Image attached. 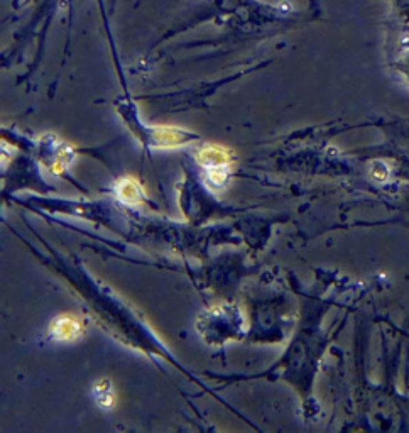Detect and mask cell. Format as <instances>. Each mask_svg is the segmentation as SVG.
Masks as SVG:
<instances>
[{"label": "cell", "mask_w": 409, "mask_h": 433, "mask_svg": "<svg viewBox=\"0 0 409 433\" xmlns=\"http://www.w3.org/2000/svg\"><path fill=\"white\" fill-rule=\"evenodd\" d=\"M83 332V323L80 322L78 316L69 315V313H65V315L56 316L53 320L49 327V333L51 337L56 338V340H75L82 336Z\"/></svg>", "instance_id": "cell-1"}, {"label": "cell", "mask_w": 409, "mask_h": 433, "mask_svg": "<svg viewBox=\"0 0 409 433\" xmlns=\"http://www.w3.org/2000/svg\"><path fill=\"white\" fill-rule=\"evenodd\" d=\"M196 161L204 168H208V171L227 169L232 163V154L227 149L218 148V145H204L196 152Z\"/></svg>", "instance_id": "cell-2"}, {"label": "cell", "mask_w": 409, "mask_h": 433, "mask_svg": "<svg viewBox=\"0 0 409 433\" xmlns=\"http://www.w3.org/2000/svg\"><path fill=\"white\" fill-rule=\"evenodd\" d=\"M152 143L156 148H164V149H173L178 145H183L191 139V136L185 134L183 130L174 129V127H158V129L152 132Z\"/></svg>", "instance_id": "cell-3"}, {"label": "cell", "mask_w": 409, "mask_h": 433, "mask_svg": "<svg viewBox=\"0 0 409 433\" xmlns=\"http://www.w3.org/2000/svg\"><path fill=\"white\" fill-rule=\"evenodd\" d=\"M117 196L127 205H137L142 202V190L134 178H122L117 183Z\"/></svg>", "instance_id": "cell-4"}, {"label": "cell", "mask_w": 409, "mask_h": 433, "mask_svg": "<svg viewBox=\"0 0 409 433\" xmlns=\"http://www.w3.org/2000/svg\"><path fill=\"white\" fill-rule=\"evenodd\" d=\"M93 393H95V396H97L98 403H100L104 408H110V406L114 405L115 396H114V393H112L110 383H107V381H100V383L95 384Z\"/></svg>", "instance_id": "cell-5"}]
</instances>
